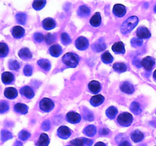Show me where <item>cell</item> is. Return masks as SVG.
<instances>
[{"mask_svg":"<svg viewBox=\"0 0 156 146\" xmlns=\"http://www.w3.org/2000/svg\"><path fill=\"white\" fill-rule=\"evenodd\" d=\"M22 145H23L22 143H21V141H16V142L14 144V146H22Z\"/></svg>","mask_w":156,"mask_h":146,"instance_id":"11a10c76","label":"cell"},{"mask_svg":"<svg viewBox=\"0 0 156 146\" xmlns=\"http://www.w3.org/2000/svg\"><path fill=\"white\" fill-rule=\"evenodd\" d=\"M62 62L66 66L69 68H75L79 65L80 59L79 56L74 53H67L62 56Z\"/></svg>","mask_w":156,"mask_h":146,"instance_id":"7a4b0ae2","label":"cell"},{"mask_svg":"<svg viewBox=\"0 0 156 146\" xmlns=\"http://www.w3.org/2000/svg\"><path fill=\"white\" fill-rule=\"evenodd\" d=\"M72 131L69 127L66 126H60L57 129V135L62 139H67L71 136Z\"/></svg>","mask_w":156,"mask_h":146,"instance_id":"8992f818","label":"cell"},{"mask_svg":"<svg viewBox=\"0 0 156 146\" xmlns=\"http://www.w3.org/2000/svg\"><path fill=\"white\" fill-rule=\"evenodd\" d=\"M72 146H84V141L82 138H76V139L71 141Z\"/></svg>","mask_w":156,"mask_h":146,"instance_id":"f6af8a7d","label":"cell"},{"mask_svg":"<svg viewBox=\"0 0 156 146\" xmlns=\"http://www.w3.org/2000/svg\"><path fill=\"white\" fill-rule=\"evenodd\" d=\"M56 37L55 34H52V33H47L45 36H44V40L46 41L47 44H52L56 41Z\"/></svg>","mask_w":156,"mask_h":146,"instance_id":"f35d334b","label":"cell"},{"mask_svg":"<svg viewBox=\"0 0 156 146\" xmlns=\"http://www.w3.org/2000/svg\"><path fill=\"white\" fill-rule=\"evenodd\" d=\"M50 55L52 56H54V57H58V56H60L62 54V47L59 45V44H53L51 47H50Z\"/></svg>","mask_w":156,"mask_h":146,"instance_id":"2e32d148","label":"cell"},{"mask_svg":"<svg viewBox=\"0 0 156 146\" xmlns=\"http://www.w3.org/2000/svg\"><path fill=\"white\" fill-rule=\"evenodd\" d=\"M50 143V138L49 136L45 133H42L40 135L38 141H37V146H48Z\"/></svg>","mask_w":156,"mask_h":146,"instance_id":"cb8c5ba5","label":"cell"},{"mask_svg":"<svg viewBox=\"0 0 156 146\" xmlns=\"http://www.w3.org/2000/svg\"><path fill=\"white\" fill-rule=\"evenodd\" d=\"M94 146H107V145L105 143L101 142V141H98V142H97L95 144H94Z\"/></svg>","mask_w":156,"mask_h":146,"instance_id":"db71d44e","label":"cell"},{"mask_svg":"<svg viewBox=\"0 0 156 146\" xmlns=\"http://www.w3.org/2000/svg\"><path fill=\"white\" fill-rule=\"evenodd\" d=\"M112 50L117 54H124L125 47L123 42H117L112 46Z\"/></svg>","mask_w":156,"mask_h":146,"instance_id":"44dd1931","label":"cell"},{"mask_svg":"<svg viewBox=\"0 0 156 146\" xmlns=\"http://www.w3.org/2000/svg\"><path fill=\"white\" fill-rule=\"evenodd\" d=\"M117 113H118V109H117V107H115L114 106H111L110 107H108V109L106 110V115L108 116V117L109 119L114 120L116 116H117Z\"/></svg>","mask_w":156,"mask_h":146,"instance_id":"f546056e","label":"cell"},{"mask_svg":"<svg viewBox=\"0 0 156 146\" xmlns=\"http://www.w3.org/2000/svg\"><path fill=\"white\" fill-rule=\"evenodd\" d=\"M105 101V97L101 94H98V95L93 96L90 100V103L93 106H98L101 104L103 103Z\"/></svg>","mask_w":156,"mask_h":146,"instance_id":"9a60e30c","label":"cell"},{"mask_svg":"<svg viewBox=\"0 0 156 146\" xmlns=\"http://www.w3.org/2000/svg\"><path fill=\"white\" fill-rule=\"evenodd\" d=\"M143 40L138 37H134L131 40V45L133 47H139L143 45Z\"/></svg>","mask_w":156,"mask_h":146,"instance_id":"ee69618b","label":"cell"},{"mask_svg":"<svg viewBox=\"0 0 156 146\" xmlns=\"http://www.w3.org/2000/svg\"><path fill=\"white\" fill-rule=\"evenodd\" d=\"M119 146H131V144L128 141H123L121 143H120Z\"/></svg>","mask_w":156,"mask_h":146,"instance_id":"816d5d0a","label":"cell"},{"mask_svg":"<svg viewBox=\"0 0 156 146\" xmlns=\"http://www.w3.org/2000/svg\"><path fill=\"white\" fill-rule=\"evenodd\" d=\"M37 64L41 68H42L44 71H50V67H51V65H50V62H49V60L45 59H41L40 60L37 61Z\"/></svg>","mask_w":156,"mask_h":146,"instance_id":"f1b7e54d","label":"cell"},{"mask_svg":"<svg viewBox=\"0 0 156 146\" xmlns=\"http://www.w3.org/2000/svg\"><path fill=\"white\" fill-rule=\"evenodd\" d=\"M4 94L5 96V97H7V98L15 99L18 96V91H17V90L15 88L9 87V88H7L5 89Z\"/></svg>","mask_w":156,"mask_h":146,"instance_id":"7402d4cb","label":"cell"},{"mask_svg":"<svg viewBox=\"0 0 156 146\" xmlns=\"http://www.w3.org/2000/svg\"><path fill=\"white\" fill-rule=\"evenodd\" d=\"M16 20L20 24H25L27 21V15L24 13H18L16 15Z\"/></svg>","mask_w":156,"mask_h":146,"instance_id":"d590c367","label":"cell"},{"mask_svg":"<svg viewBox=\"0 0 156 146\" xmlns=\"http://www.w3.org/2000/svg\"><path fill=\"white\" fill-rule=\"evenodd\" d=\"M82 140L84 141V144H85V146H91L93 144V140L88 139V138H82Z\"/></svg>","mask_w":156,"mask_h":146,"instance_id":"681fc988","label":"cell"},{"mask_svg":"<svg viewBox=\"0 0 156 146\" xmlns=\"http://www.w3.org/2000/svg\"><path fill=\"white\" fill-rule=\"evenodd\" d=\"M113 12L115 15V16L121 18L123 17L126 13V9L124 5L121 4H117L114 6L113 9Z\"/></svg>","mask_w":156,"mask_h":146,"instance_id":"9c48e42d","label":"cell"},{"mask_svg":"<svg viewBox=\"0 0 156 146\" xmlns=\"http://www.w3.org/2000/svg\"><path fill=\"white\" fill-rule=\"evenodd\" d=\"M41 128H42L43 130L44 131H48L50 129V123L49 120H45L44 123L41 125Z\"/></svg>","mask_w":156,"mask_h":146,"instance_id":"c3c4849f","label":"cell"},{"mask_svg":"<svg viewBox=\"0 0 156 146\" xmlns=\"http://www.w3.org/2000/svg\"><path fill=\"white\" fill-rule=\"evenodd\" d=\"M133 117L132 114L127 112L122 113L117 117V123L120 126H125V127L130 126L133 123Z\"/></svg>","mask_w":156,"mask_h":146,"instance_id":"3957f363","label":"cell"},{"mask_svg":"<svg viewBox=\"0 0 156 146\" xmlns=\"http://www.w3.org/2000/svg\"><path fill=\"white\" fill-rule=\"evenodd\" d=\"M83 114H84V118L88 121H92L94 120V115H93L92 112L90 111L89 109L87 108H84L83 109Z\"/></svg>","mask_w":156,"mask_h":146,"instance_id":"8d00e7d4","label":"cell"},{"mask_svg":"<svg viewBox=\"0 0 156 146\" xmlns=\"http://www.w3.org/2000/svg\"><path fill=\"white\" fill-rule=\"evenodd\" d=\"M12 36L16 39H20L22 36H24V33H25V30L21 26H15L13 27L12 30Z\"/></svg>","mask_w":156,"mask_h":146,"instance_id":"4fadbf2b","label":"cell"},{"mask_svg":"<svg viewBox=\"0 0 156 146\" xmlns=\"http://www.w3.org/2000/svg\"><path fill=\"white\" fill-rule=\"evenodd\" d=\"M42 26L45 30H52L56 27V22L53 18H47L42 21Z\"/></svg>","mask_w":156,"mask_h":146,"instance_id":"5bb4252c","label":"cell"},{"mask_svg":"<svg viewBox=\"0 0 156 146\" xmlns=\"http://www.w3.org/2000/svg\"><path fill=\"white\" fill-rule=\"evenodd\" d=\"M9 66L10 69L16 71V70L19 69L20 63L16 60H11L9 63Z\"/></svg>","mask_w":156,"mask_h":146,"instance_id":"7bdbcfd3","label":"cell"},{"mask_svg":"<svg viewBox=\"0 0 156 146\" xmlns=\"http://www.w3.org/2000/svg\"><path fill=\"white\" fill-rule=\"evenodd\" d=\"M136 35L140 39H149L151 36V33L146 27H140L137 29Z\"/></svg>","mask_w":156,"mask_h":146,"instance_id":"30bf717a","label":"cell"},{"mask_svg":"<svg viewBox=\"0 0 156 146\" xmlns=\"http://www.w3.org/2000/svg\"><path fill=\"white\" fill-rule=\"evenodd\" d=\"M30 136V132H28L26 130H22L19 132V135H18V138H20L22 141H26L27 139H28Z\"/></svg>","mask_w":156,"mask_h":146,"instance_id":"60d3db41","label":"cell"},{"mask_svg":"<svg viewBox=\"0 0 156 146\" xmlns=\"http://www.w3.org/2000/svg\"><path fill=\"white\" fill-rule=\"evenodd\" d=\"M130 109L135 114H140L142 112L141 106L138 102H133L130 106Z\"/></svg>","mask_w":156,"mask_h":146,"instance_id":"e575fe53","label":"cell"},{"mask_svg":"<svg viewBox=\"0 0 156 146\" xmlns=\"http://www.w3.org/2000/svg\"><path fill=\"white\" fill-rule=\"evenodd\" d=\"M89 46L88 39L85 36H79L76 40V47L79 50H85Z\"/></svg>","mask_w":156,"mask_h":146,"instance_id":"52a82bcc","label":"cell"},{"mask_svg":"<svg viewBox=\"0 0 156 146\" xmlns=\"http://www.w3.org/2000/svg\"><path fill=\"white\" fill-rule=\"evenodd\" d=\"M139 18L136 16H131L126 20L120 27V31L123 34H126L132 31L138 24Z\"/></svg>","mask_w":156,"mask_h":146,"instance_id":"6da1fadb","label":"cell"},{"mask_svg":"<svg viewBox=\"0 0 156 146\" xmlns=\"http://www.w3.org/2000/svg\"><path fill=\"white\" fill-rule=\"evenodd\" d=\"M61 41L64 45H68L71 43V38L69 36L68 33H62L61 34Z\"/></svg>","mask_w":156,"mask_h":146,"instance_id":"ab89813d","label":"cell"},{"mask_svg":"<svg viewBox=\"0 0 156 146\" xmlns=\"http://www.w3.org/2000/svg\"><path fill=\"white\" fill-rule=\"evenodd\" d=\"M88 89L93 94H98V92H100L101 89V85L97 81H91L88 84Z\"/></svg>","mask_w":156,"mask_h":146,"instance_id":"e0dca14e","label":"cell"},{"mask_svg":"<svg viewBox=\"0 0 156 146\" xmlns=\"http://www.w3.org/2000/svg\"><path fill=\"white\" fill-rule=\"evenodd\" d=\"M155 64V59L152 56H146L141 61V65L147 71H151Z\"/></svg>","mask_w":156,"mask_h":146,"instance_id":"5b68a950","label":"cell"},{"mask_svg":"<svg viewBox=\"0 0 156 146\" xmlns=\"http://www.w3.org/2000/svg\"><path fill=\"white\" fill-rule=\"evenodd\" d=\"M34 39L36 42L41 43L44 40V36L41 33H35L34 34Z\"/></svg>","mask_w":156,"mask_h":146,"instance_id":"7dc6e473","label":"cell"},{"mask_svg":"<svg viewBox=\"0 0 156 146\" xmlns=\"http://www.w3.org/2000/svg\"><path fill=\"white\" fill-rule=\"evenodd\" d=\"M133 63L135 65H136L138 68H140V65H141V63L140 62V61H139V59H137L136 58V59H134V60L133 61Z\"/></svg>","mask_w":156,"mask_h":146,"instance_id":"f5cc1de1","label":"cell"},{"mask_svg":"<svg viewBox=\"0 0 156 146\" xmlns=\"http://www.w3.org/2000/svg\"><path fill=\"white\" fill-rule=\"evenodd\" d=\"M18 56L21 59L24 60H27L32 58V53L30 51V50L27 48H22L18 52Z\"/></svg>","mask_w":156,"mask_h":146,"instance_id":"603a6c76","label":"cell"},{"mask_svg":"<svg viewBox=\"0 0 156 146\" xmlns=\"http://www.w3.org/2000/svg\"><path fill=\"white\" fill-rule=\"evenodd\" d=\"M40 108L44 112H50L54 108V102L50 98H43L40 102Z\"/></svg>","mask_w":156,"mask_h":146,"instance_id":"277c9868","label":"cell"},{"mask_svg":"<svg viewBox=\"0 0 156 146\" xmlns=\"http://www.w3.org/2000/svg\"><path fill=\"white\" fill-rule=\"evenodd\" d=\"M153 77H154V78H155L156 80V70L155 71H154V73H153Z\"/></svg>","mask_w":156,"mask_h":146,"instance_id":"9f6ffc18","label":"cell"},{"mask_svg":"<svg viewBox=\"0 0 156 146\" xmlns=\"http://www.w3.org/2000/svg\"><path fill=\"white\" fill-rule=\"evenodd\" d=\"M120 90L126 94H131L134 92V86L129 82H124L120 85Z\"/></svg>","mask_w":156,"mask_h":146,"instance_id":"7c38bea8","label":"cell"},{"mask_svg":"<svg viewBox=\"0 0 156 146\" xmlns=\"http://www.w3.org/2000/svg\"><path fill=\"white\" fill-rule=\"evenodd\" d=\"M101 60L103 61L104 63L110 64L114 61V57L109 52H105L101 55Z\"/></svg>","mask_w":156,"mask_h":146,"instance_id":"1f68e13d","label":"cell"},{"mask_svg":"<svg viewBox=\"0 0 156 146\" xmlns=\"http://www.w3.org/2000/svg\"><path fill=\"white\" fill-rule=\"evenodd\" d=\"M66 120L70 123H73V124H76V123H79L81 121V116L79 115L78 113L73 112V111H70L68 113L66 114Z\"/></svg>","mask_w":156,"mask_h":146,"instance_id":"ba28073f","label":"cell"},{"mask_svg":"<svg viewBox=\"0 0 156 146\" xmlns=\"http://www.w3.org/2000/svg\"><path fill=\"white\" fill-rule=\"evenodd\" d=\"M23 71H24V74L26 76H30L32 75V72H33V69H32V67L30 65H27L24 66Z\"/></svg>","mask_w":156,"mask_h":146,"instance_id":"bcb514c9","label":"cell"},{"mask_svg":"<svg viewBox=\"0 0 156 146\" xmlns=\"http://www.w3.org/2000/svg\"><path fill=\"white\" fill-rule=\"evenodd\" d=\"M109 133V130L106 128H103V129H101L100 131V134L101 135H108Z\"/></svg>","mask_w":156,"mask_h":146,"instance_id":"f907efd6","label":"cell"},{"mask_svg":"<svg viewBox=\"0 0 156 146\" xmlns=\"http://www.w3.org/2000/svg\"><path fill=\"white\" fill-rule=\"evenodd\" d=\"M15 80V77H14L13 74L9 71H5L2 75V81L5 85H9V84L12 83Z\"/></svg>","mask_w":156,"mask_h":146,"instance_id":"ffe728a7","label":"cell"},{"mask_svg":"<svg viewBox=\"0 0 156 146\" xmlns=\"http://www.w3.org/2000/svg\"><path fill=\"white\" fill-rule=\"evenodd\" d=\"M131 138L134 142H140L144 138V135L140 130H135L131 134Z\"/></svg>","mask_w":156,"mask_h":146,"instance_id":"83f0119b","label":"cell"},{"mask_svg":"<svg viewBox=\"0 0 156 146\" xmlns=\"http://www.w3.org/2000/svg\"><path fill=\"white\" fill-rule=\"evenodd\" d=\"M46 3H47V2L45 0H35V1H34L32 6L35 10L38 11L42 9L45 6Z\"/></svg>","mask_w":156,"mask_h":146,"instance_id":"d6a6232c","label":"cell"},{"mask_svg":"<svg viewBox=\"0 0 156 146\" xmlns=\"http://www.w3.org/2000/svg\"><path fill=\"white\" fill-rule=\"evenodd\" d=\"M90 24L92 27H97L100 26V24H101V14L99 12H96L91 18L90 19Z\"/></svg>","mask_w":156,"mask_h":146,"instance_id":"d6986e66","label":"cell"},{"mask_svg":"<svg viewBox=\"0 0 156 146\" xmlns=\"http://www.w3.org/2000/svg\"><path fill=\"white\" fill-rule=\"evenodd\" d=\"M20 93L21 95L29 99H31L34 97V92L33 89L29 86L22 87L20 89Z\"/></svg>","mask_w":156,"mask_h":146,"instance_id":"8fae6325","label":"cell"},{"mask_svg":"<svg viewBox=\"0 0 156 146\" xmlns=\"http://www.w3.org/2000/svg\"><path fill=\"white\" fill-rule=\"evenodd\" d=\"M14 109L17 113L21 114H26L28 112V106L21 103H18L15 105Z\"/></svg>","mask_w":156,"mask_h":146,"instance_id":"d4e9b609","label":"cell"},{"mask_svg":"<svg viewBox=\"0 0 156 146\" xmlns=\"http://www.w3.org/2000/svg\"><path fill=\"white\" fill-rule=\"evenodd\" d=\"M12 138V135L10 132L7 130H2L1 132V139L2 141H5L7 140L11 139Z\"/></svg>","mask_w":156,"mask_h":146,"instance_id":"74e56055","label":"cell"},{"mask_svg":"<svg viewBox=\"0 0 156 146\" xmlns=\"http://www.w3.org/2000/svg\"><path fill=\"white\" fill-rule=\"evenodd\" d=\"M90 13H91V9L86 5H81L78 10V15L82 18L88 17L90 15Z\"/></svg>","mask_w":156,"mask_h":146,"instance_id":"4316f807","label":"cell"},{"mask_svg":"<svg viewBox=\"0 0 156 146\" xmlns=\"http://www.w3.org/2000/svg\"><path fill=\"white\" fill-rule=\"evenodd\" d=\"M92 49L95 52H101L106 49V44L103 39H99L97 42L94 43L92 45Z\"/></svg>","mask_w":156,"mask_h":146,"instance_id":"ac0fdd59","label":"cell"},{"mask_svg":"<svg viewBox=\"0 0 156 146\" xmlns=\"http://www.w3.org/2000/svg\"><path fill=\"white\" fill-rule=\"evenodd\" d=\"M154 11H155V13H156V5H155V8H154Z\"/></svg>","mask_w":156,"mask_h":146,"instance_id":"6f0895ef","label":"cell"},{"mask_svg":"<svg viewBox=\"0 0 156 146\" xmlns=\"http://www.w3.org/2000/svg\"><path fill=\"white\" fill-rule=\"evenodd\" d=\"M9 53V47L5 43H0V57H5Z\"/></svg>","mask_w":156,"mask_h":146,"instance_id":"836d02e7","label":"cell"},{"mask_svg":"<svg viewBox=\"0 0 156 146\" xmlns=\"http://www.w3.org/2000/svg\"><path fill=\"white\" fill-rule=\"evenodd\" d=\"M113 68L114 69V71L120 73L124 72V71L127 70V67H126V65L123 62H116L113 65Z\"/></svg>","mask_w":156,"mask_h":146,"instance_id":"4dcf8cb0","label":"cell"},{"mask_svg":"<svg viewBox=\"0 0 156 146\" xmlns=\"http://www.w3.org/2000/svg\"><path fill=\"white\" fill-rule=\"evenodd\" d=\"M9 109V103L5 100L0 101V113H4Z\"/></svg>","mask_w":156,"mask_h":146,"instance_id":"b9f144b4","label":"cell"},{"mask_svg":"<svg viewBox=\"0 0 156 146\" xmlns=\"http://www.w3.org/2000/svg\"><path fill=\"white\" fill-rule=\"evenodd\" d=\"M97 129L94 125H89L83 129V133L88 137H93L96 134Z\"/></svg>","mask_w":156,"mask_h":146,"instance_id":"484cf974","label":"cell"},{"mask_svg":"<svg viewBox=\"0 0 156 146\" xmlns=\"http://www.w3.org/2000/svg\"><path fill=\"white\" fill-rule=\"evenodd\" d=\"M66 146H71V145H66Z\"/></svg>","mask_w":156,"mask_h":146,"instance_id":"680465c9","label":"cell"}]
</instances>
